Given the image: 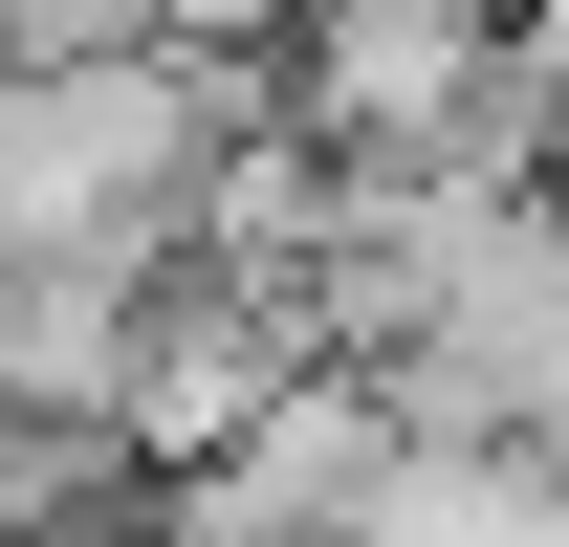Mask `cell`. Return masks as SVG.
<instances>
[{
    "mask_svg": "<svg viewBox=\"0 0 569 547\" xmlns=\"http://www.w3.org/2000/svg\"><path fill=\"white\" fill-rule=\"evenodd\" d=\"M395 504H417L395 395H372V372H284L219 460L153 481V547H395Z\"/></svg>",
    "mask_w": 569,
    "mask_h": 547,
    "instance_id": "obj_1",
    "label": "cell"
},
{
    "mask_svg": "<svg viewBox=\"0 0 569 547\" xmlns=\"http://www.w3.org/2000/svg\"><path fill=\"white\" fill-rule=\"evenodd\" d=\"M526 0H307L263 44V110L307 153H351V176H417L438 153V110H460V67H482Z\"/></svg>",
    "mask_w": 569,
    "mask_h": 547,
    "instance_id": "obj_2",
    "label": "cell"
},
{
    "mask_svg": "<svg viewBox=\"0 0 569 547\" xmlns=\"http://www.w3.org/2000/svg\"><path fill=\"white\" fill-rule=\"evenodd\" d=\"M110 22H132V44H198V67H263L307 0H110Z\"/></svg>",
    "mask_w": 569,
    "mask_h": 547,
    "instance_id": "obj_3",
    "label": "cell"
},
{
    "mask_svg": "<svg viewBox=\"0 0 569 547\" xmlns=\"http://www.w3.org/2000/svg\"><path fill=\"white\" fill-rule=\"evenodd\" d=\"M88 44H132L110 0H0V67H88Z\"/></svg>",
    "mask_w": 569,
    "mask_h": 547,
    "instance_id": "obj_4",
    "label": "cell"
}]
</instances>
